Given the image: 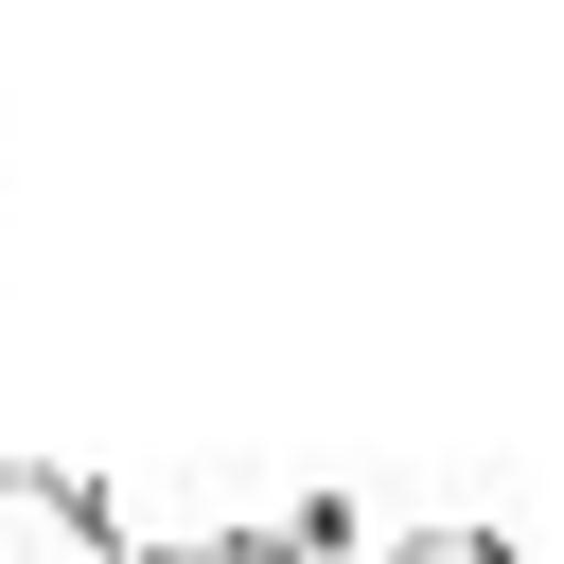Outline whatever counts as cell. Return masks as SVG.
I'll return each instance as SVG.
<instances>
[{"mask_svg":"<svg viewBox=\"0 0 564 564\" xmlns=\"http://www.w3.org/2000/svg\"><path fill=\"white\" fill-rule=\"evenodd\" d=\"M0 564H141V546H123L106 476H70V458H0Z\"/></svg>","mask_w":564,"mask_h":564,"instance_id":"6da1fadb","label":"cell"},{"mask_svg":"<svg viewBox=\"0 0 564 564\" xmlns=\"http://www.w3.org/2000/svg\"><path fill=\"white\" fill-rule=\"evenodd\" d=\"M388 564H511V546H494V529H405Z\"/></svg>","mask_w":564,"mask_h":564,"instance_id":"7a4b0ae2","label":"cell"}]
</instances>
